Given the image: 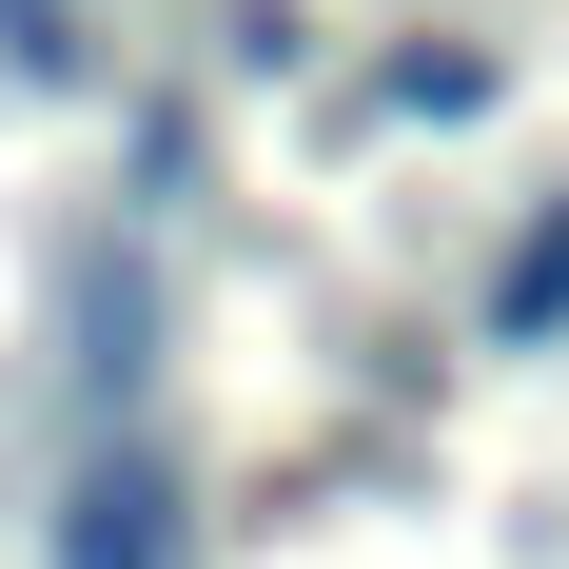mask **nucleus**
I'll return each mask as SVG.
<instances>
[{"instance_id":"1","label":"nucleus","mask_w":569,"mask_h":569,"mask_svg":"<svg viewBox=\"0 0 569 569\" xmlns=\"http://www.w3.org/2000/svg\"><path fill=\"white\" fill-rule=\"evenodd\" d=\"M59 569H177V471L158 452H99L59 491Z\"/></svg>"},{"instance_id":"2","label":"nucleus","mask_w":569,"mask_h":569,"mask_svg":"<svg viewBox=\"0 0 569 569\" xmlns=\"http://www.w3.org/2000/svg\"><path fill=\"white\" fill-rule=\"evenodd\" d=\"M550 315H569V217H550V236H530L511 276H491V335H550Z\"/></svg>"},{"instance_id":"3","label":"nucleus","mask_w":569,"mask_h":569,"mask_svg":"<svg viewBox=\"0 0 569 569\" xmlns=\"http://www.w3.org/2000/svg\"><path fill=\"white\" fill-rule=\"evenodd\" d=\"M0 59H20V79H79V20H59V0H0Z\"/></svg>"}]
</instances>
